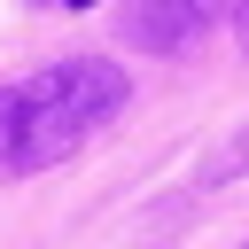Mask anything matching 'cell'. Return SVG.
I'll list each match as a JSON object with an SVG mask.
<instances>
[{
    "instance_id": "4",
    "label": "cell",
    "mask_w": 249,
    "mask_h": 249,
    "mask_svg": "<svg viewBox=\"0 0 249 249\" xmlns=\"http://www.w3.org/2000/svg\"><path fill=\"white\" fill-rule=\"evenodd\" d=\"M233 31H241V54H249V0H241V16H233Z\"/></svg>"
},
{
    "instance_id": "5",
    "label": "cell",
    "mask_w": 249,
    "mask_h": 249,
    "mask_svg": "<svg viewBox=\"0 0 249 249\" xmlns=\"http://www.w3.org/2000/svg\"><path fill=\"white\" fill-rule=\"evenodd\" d=\"M62 8H93V0H62Z\"/></svg>"
},
{
    "instance_id": "1",
    "label": "cell",
    "mask_w": 249,
    "mask_h": 249,
    "mask_svg": "<svg viewBox=\"0 0 249 249\" xmlns=\"http://www.w3.org/2000/svg\"><path fill=\"white\" fill-rule=\"evenodd\" d=\"M132 101L124 70L101 54H62L16 86H0V179L70 163L101 124H117V109Z\"/></svg>"
},
{
    "instance_id": "2",
    "label": "cell",
    "mask_w": 249,
    "mask_h": 249,
    "mask_svg": "<svg viewBox=\"0 0 249 249\" xmlns=\"http://www.w3.org/2000/svg\"><path fill=\"white\" fill-rule=\"evenodd\" d=\"M218 16H241V0H124L117 31L140 54H187L218 31Z\"/></svg>"
},
{
    "instance_id": "3",
    "label": "cell",
    "mask_w": 249,
    "mask_h": 249,
    "mask_svg": "<svg viewBox=\"0 0 249 249\" xmlns=\"http://www.w3.org/2000/svg\"><path fill=\"white\" fill-rule=\"evenodd\" d=\"M241 163H249V132H241V140H233V148H226V156H218V163H210V179H233V171H241Z\"/></svg>"
}]
</instances>
